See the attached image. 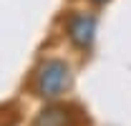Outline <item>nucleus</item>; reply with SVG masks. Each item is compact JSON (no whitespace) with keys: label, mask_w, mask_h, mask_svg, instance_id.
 Masks as SVG:
<instances>
[{"label":"nucleus","mask_w":131,"mask_h":126,"mask_svg":"<svg viewBox=\"0 0 131 126\" xmlns=\"http://www.w3.org/2000/svg\"><path fill=\"white\" fill-rule=\"evenodd\" d=\"M35 93L46 101H56L71 88V66L61 58H50L35 71Z\"/></svg>","instance_id":"obj_1"},{"label":"nucleus","mask_w":131,"mask_h":126,"mask_svg":"<svg viewBox=\"0 0 131 126\" xmlns=\"http://www.w3.org/2000/svg\"><path fill=\"white\" fill-rule=\"evenodd\" d=\"M66 30H68V40L73 46L86 50L93 46V38H96V18L91 13H73L68 18Z\"/></svg>","instance_id":"obj_2"},{"label":"nucleus","mask_w":131,"mask_h":126,"mask_svg":"<svg viewBox=\"0 0 131 126\" xmlns=\"http://www.w3.org/2000/svg\"><path fill=\"white\" fill-rule=\"evenodd\" d=\"M33 126H76V116L66 106H46L35 116Z\"/></svg>","instance_id":"obj_3"},{"label":"nucleus","mask_w":131,"mask_h":126,"mask_svg":"<svg viewBox=\"0 0 131 126\" xmlns=\"http://www.w3.org/2000/svg\"><path fill=\"white\" fill-rule=\"evenodd\" d=\"M91 3H96V5H106L108 0H91Z\"/></svg>","instance_id":"obj_4"}]
</instances>
